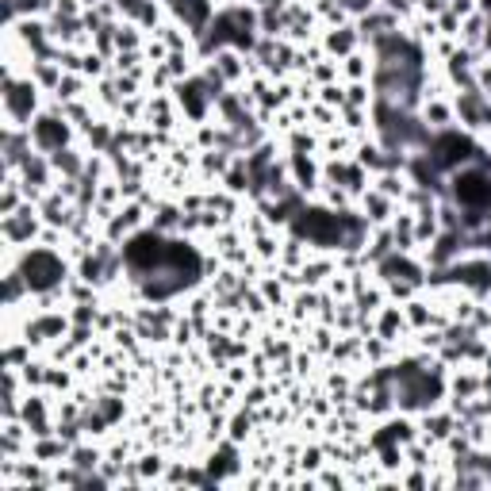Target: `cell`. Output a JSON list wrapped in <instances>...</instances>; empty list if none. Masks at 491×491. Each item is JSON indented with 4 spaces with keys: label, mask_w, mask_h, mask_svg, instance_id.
Instances as JSON below:
<instances>
[{
    "label": "cell",
    "mask_w": 491,
    "mask_h": 491,
    "mask_svg": "<svg viewBox=\"0 0 491 491\" xmlns=\"http://www.w3.org/2000/svg\"><path fill=\"white\" fill-rule=\"evenodd\" d=\"M27 265H35V273H39V276H35V284H51L54 276H58V265H54V261L46 258V253H35V258L27 261Z\"/></svg>",
    "instance_id": "1"
}]
</instances>
